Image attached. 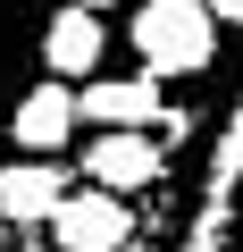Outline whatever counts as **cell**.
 <instances>
[{
    "label": "cell",
    "instance_id": "obj_4",
    "mask_svg": "<svg viewBox=\"0 0 243 252\" xmlns=\"http://www.w3.org/2000/svg\"><path fill=\"white\" fill-rule=\"evenodd\" d=\"M42 67L67 84V76H101L109 67V17L101 9H76V0H67V9H51L42 17Z\"/></svg>",
    "mask_w": 243,
    "mask_h": 252
},
{
    "label": "cell",
    "instance_id": "obj_6",
    "mask_svg": "<svg viewBox=\"0 0 243 252\" xmlns=\"http://www.w3.org/2000/svg\"><path fill=\"white\" fill-rule=\"evenodd\" d=\"M42 0H0V135H9V109L26 101L34 67H42Z\"/></svg>",
    "mask_w": 243,
    "mask_h": 252
},
{
    "label": "cell",
    "instance_id": "obj_11",
    "mask_svg": "<svg viewBox=\"0 0 243 252\" xmlns=\"http://www.w3.org/2000/svg\"><path fill=\"white\" fill-rule=\"evenodd\" d=\"M26 252H51V244H26Z\"/></svg>",
    "mask_w": 243,
    "mask_h": 252
},
{
    "label": "cell",
    "instance_id": "obj_8",
    "mask_svg": "<svg viewBox=\"0 0 243 252\" xmlns=\"http://www.w3.org/2000/svg\"><path fill=\"white\" fill-rule=\"evenodd\" d=\"M67 202V168L59 160H9V168H0V219H9V227H42L51 210Z\"/></svg>",
    "mask_w": 243,
    "mask_h": 252
},
{
    "label": "cell",
    "instance_id": "obj_10",
    "mask_svg": "<svg viewBox=\"0 0 243 252\" xmlns=\"http://www.w3.org/2000/svg\"><path fill=\"white\" fill-rule=\"evenodd\" d=\"M76 9H101V17H109V9H117V0H76Z\"/></svg>",
    "mask_w": 243,
    "mask_h": 252
},
{
    "label": "cell",
    "instance_id": "obj_7",
    "mask_svg": "<svg viewBox=\"0 0 243 252\" xmlns=\"http://www.w3.org/2000/svg\"><path fill=\"white\" fill-rule=\"evenodd\" d=\"M84 185H101V193H143V185H160V135H92L84 143Z\"/></svg>",
    "mask_w": 243,
    "mask_h": 252
},
{
    "label": "cell",
    "instance_id": "obj_1",
    "mask_svg": "<svg viewBox=\"0 0 243 252\" xmlns=\"http://www.w3.org/2000/svg\"><path fill=\"white\" fill-rule=\"evenodd\" d=\"M126 42H135L143 76H201L218 59V17H210V0H143Z\"/></svg>",
    "mask_w": 243,
    "mask_h": 252
},
{
    "label": "cell",
    "instance_id": "obj_2",
    "mask_svg": "<svg viewBox=\"0 0 243 252\" xmlns=\"http://www.w3.org/2000/svg\"><path fill=\"white\" fill-rule=\"evenodd\" d=\"M42 227H51V252H126L135 244V210L101 185H67V202Z\"/></svg>",
    "mask_w": 243,
    "mask_h": 252
},
{
    "label": "cell",
    "instance_id": "obj_3",
    "mask_svg": "<svg viewBox=\"0 0 243 252\" xmlns=\"http://www.w3.org/2000/svg\"><path fill=\"white\" fill-rule=\"evenodd\" d=\"M76 118H92L101 135H151L168 101H160V76H92L76 93Z\"/></svg>",
    "mask_w": 243,
    "mask_h": 252
},
{
    "label": "cell",
    "instance_id": "obj_5",
    "mask_svg": "<svg viewBox=\"0 0 243 252\" xmlns=\"http://www.w3.org/2000/svg\"><path fill=\"white\" fill-rule=\"evenodd\" d=\"M76 93L59 84V76H42V84H26V101L9 109V143L26 152V160H59V143L76 135Z\"/></svg>",
    "mask_w": 243,
    "mask_h": 252
},
{
    "label": "cell",
    "instance_id": "obj_9",
    "mask_svg": "<svg viewBox=\"0 0 243 252\" xmlns=\"http://www.w3.org/2000/svg\"><path fill=\"white\" fill-rule=\"evenodd\" d=\"M210 17L218 26H243V0H210Z\"/></svg>",
    "mask_w": 243,
    "mask_h": 252
}]
</instances>
